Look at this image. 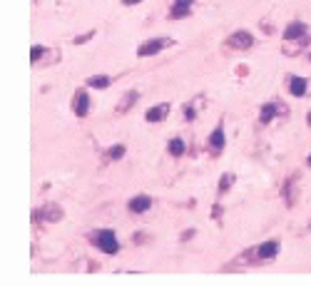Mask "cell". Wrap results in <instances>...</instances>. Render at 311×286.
Here are the masks:
<instances>
[{"label":"cell","instance_id":"obj_24","mask_svg":"<svg viewBox=\"0 0 311 286\" xmlns=\"http://www.w3.org/2000/svg\"><path fill=\"white\" fill-rule=\"evenodd\" d=\"M306 119H309V125H311V112H309V117H306Z\"/></svg>","mask_w":311,"mask_h":286},{"label":"cell","instance_id":"obj_2","mask_svg":"<svg viewBox=\"0 0 311 286\" xmlns=\"http://www.w3.org/2000/svg\"><path fill=\"white\" fill-rule=\"evenodd\" d=\"M95 244H97V247H100L105 254H117V249H120L117 236H114V231H112V229H102V231H97Z\"/></svg>","mask_w":311,"mask_h":286},{"label":"cell","instance_id":"obj_5","mask_svg":"<svg viewBox=\"0 0 311 286\" xmlns=\"http://www.w3.org/2000/svg\"><path fill=\"white\" fill-rule=\"evenodd\" d=\"M127 207H130V212H132V214H144V212L152 207V199H149L147 194H137V197H132V199H130Z\"/></svg>","mask_w":311,"mask_h":286},{"label":"cell","instance_id":"obj_18","mask_svg":"<svg viewBox=\"0 0 311 286\" xmlns=\"http://www.w3.org/2000/svg\"><path fill=\"white\" fill-rule=\"evenodd\" d=\"M37 217H48V219H53V222H55V219H60V209H57V207H45V209H43L40 214H37Z\"/></svg>","mask_w":311,"mask_h":286},{"label":"cell","instance_id":"obj_17","mask_svg":"<svg viewBox=\"0 0 311 286\" xmlns=\"http://www.w3.org/2000/svg\"><path fill=\"white\" fill-rule=\"evenodd\" d=\"M122 154H125V144H114V147L107 149V157H110V159H120Z\"/></svg>","mask_w":311,"mask_h":286},{"label":"cell","instance_id":"obj_4","mask_svg":"<svg viewBox=\"0 0 311 286\" xmlns=\"http://www.w3.org/2000/svg\"><path fill=\"white\" fill-rule=\"evenodd\" d=\"M72 110H75V114H77V117H85V114H87V110H90V97H87V92H85V90H77V92H75Z\"/></svg>","mask_w":311,"mask_h":286},{"label":"cell","instance_id":"obj_12","mask_svg":"<svg viewBox=\"0 0 311 286\" xmlns=\"http://www.w3.org/2000/svg\"><path fill=\"white\" fill-rule=\"evenodd\" d=\"M137 100H140V92L130 90V92H127V95H125V97L120 100V105H117V112H127V110H130V107H132V105H135Z\"/></svg>","mask_w":311,"mask_h":286},{"label":"cell","instance_id":"obj_8","mask_svg":"<svg viewBox=\"0 0 311 286\" xmlns=\"http://www.w3.org/2000/svg\"><path fill=\"white\" fill-rule=\"evenodd\" d=\"M256 254H259V259H274L279 254V244L277 241H266V244H261V247L256 249Z\"/></svg>","mask_w":311,"mask_h":286},{"label":"cell","instance_id":"obj_10","mask_svg":"<svg viewBox=\"0 0 311 286\" xmlns=\"http://www.w3.org/2000/svg\"><path fill=\"white\" fill-rule=\"evenodd\" d=\"M289 92H291L294 97H304V95H306V80H304V77H291Z\"/></svg>","mask_w":311,"mask_h":286},{"label":"cell","instance_id":"obj_19","mask_svg":"<svg viewBox=\"0 0 311 286\" xmlns=\"http://www.w3.org/2000/svg\"><path fill=\"white\" fill-rule=\"evenodd\" d=\"M231 184H234V174H224V177L219 179V192L224 194V192H226Z\"/></svg>","mask_w":311,"mask_h":286},{"label":"cell","instance_id":"obj_21","mask_svg":"<svg viewBox=\"0 0 311 286\" xmlns=\"http://www.w3.org/2000/svg\"><path fill=\"white\" fill-rule=\"evenodd\" d=\"M95 32H87V35H83V37H75V45H83V43H87V40L92 37Z\"/></svg>","mask_w":311,"mask_h":286},{"label":"cell","instance_id":"obj_11","mask_svg":"<svg viewBox=\"0 0 311 286\" xmlns=\"http://www.w3.org/2000/svg\"><path fill=\"white\" fill-rule=\"evenodd\" d=\"M209 147H212L214 152H222V149H224V130H222V127H217V130L209 135Z\"/></svg>","mask_w":311,"mask_h":286},{"label":"cell","instance_id":"obj_16","mask_svg":"<svg viewBox=\"0 0 311 286\" xmlns=\"http://www.w3.org/2000/svg\"><path fill=\"white\" fill-rule=\"evenodd\" d=\"M294 182H296V177H291V179L284 184V189H282V194L286 197V204H289V207L294 204V194H291V189H294Z\"/></svg>","mask_w":311,"mask_h":286},{"label":"cell","instance_id":"obj_23","mask_svg":"<svg viewBox=\"0 0 311 286\" xmlns=\"http://www.w3.org/2000/svg\"><path fill=\"white\" fill-rule=\"evenodd\" d=\"M125 5H137V3H142V0H122Z\"/></svg>","mask_w":311,"mask_h":286},{"label":"cell","instance_id":"obj_7","mask_svg":"<svg viewBox=\"0 0 311 286\" xmlns=\"http://www.w3.org/2000/svg\"><path fill=\"white\" fill-rule=\"evenodd\" d=\"M167 112H170V105L167 102H162V105H154L144 117H147V122H162L165 117H167Z\"/></svg>","mask_w":311,"mask_h":286},{"label":"cell","instance_id":"obj_1","mask_svg":"<svg viewBox=\"0 0 311 286\" xmlns=\"http://www.w3.org/2000/svg\"><path fill=\"white\" fill-rule=\"evenodd\" d=\"M170 45H172L170 37H152V40H147V43H142V45L137 48V55H140V57H149V55H157L160 50H165V48H170Z\"/></svg>","mask_w":311,"mask_h":286},{"label":"cell","instance_id":"obj_22","mask_svg":"<svg viewBox=\"0 0 311 286\" xmlns=\"http://www.w3.org/2000/svg\"><path fill=\"white\" fill-rule=\"evenodd\" d=\"M184 117H187V119H194V107H187V110H184Z\"/></svg>","mask_w":311,"mask_h":286},{"label":"cell","instance_id":"obj_20","mask_svg":"<svg viewBox=\"0 0 311 286\" xmlns=\"http://www.w3.org/2000/svg\"><path fill=\"white\" fill-rule=\"evenodd\" d=\"M43 53H45V48H43V45H32V50H30L32 62H35V60H40V57H43Z\"/></svg>","mask_w":311,"mask_h":286},{"label":"cell","instance_id":"obj_25","mask_svg":"<svg viewBox=\"0 0 311 286\" xmlns=\"http://www.w3.org/2000/svg\"><path fill=\"white\" fill-rule=\"evenodd\" d=\"M309 167H311V157H309Z\"/></svg>","mask_w":311,"mask_h":286},{"label":"cell","instance_id":"obj_13","mask_svg":"<svg viewBox=\"0 0 311 286\" xmlns=\"http://www.w3.org/2000/svg\"><path fill=\"white\" fill-rule=\"evenodd\" d=\"M277 114V105L274 102H269V105H264L261 107V114H259V119L264 122V125H266V122H271V117H274Z\"/></svg>","mask_w":311,"mask_h":286},{"label":"cell","instance_id":"obj_9","mask_svg":"<svg viewBox=\"0 0 311 286\" xmlns=\"http://www.w3.org/2000/svg\"><path fill=\"white\" fill-rule=\"evenodd\" d=\"M304 35H306V25L299 23V20L291 23V25L284 30V37H286V40H299V37H304Z\"/></svg>","mask_w":311,"mask_h":286},{"label":"cell","instance_id":"obj_6","mask_svg":"<svg viewBox=\"0 0 311 286\" xmlns=\"http://www.w3.org/2000/svg\"><path fill=\"white\" fill-rule=\"evenodd\" d=\"M194 3V0H174V5L170 10V18L172 20H179V18H187L189 15V5Z\"/></svg>","mask_w":311,"mask_h":286},{"label":"cell","instance_id":"obj_3","mask_svg":"<svg viewBox=\"0 0 311 286\" xmlns=\"http://www.w3.org/2000/svg\"><path fill=\"white\" fill-rule=\"evenodd\" d=\"M226 45L229 48H237V50H249L254 45V35L247 32V30H239V32H234V35L226 40Z\"/></svg>","mask_w":311,"mask_h":286},{"label":"cell","instance_id":"obj_14","mask_svg":"<svg viewBox=\"0 0 311 286\" xmlns=\"http://www.w3.org/2000/svg\"><path fill=\"white\" fill-rule=\"evenodd\" d=\"M184 149H187V147H184V140L174 137V140L170 142V154H172V157H182V154H184Z\"/></svg>","mask_w":311,"mask_h":286},{"label":"cell","instance_id":"obj_15","mask_svg":"<svg viewBox=\"0 0 311 286\" xmlns=\"http://www.w3.org/2000/svg\"><path fill=\"white\" fill-rule=\"evenodd\" d=\"M90 87H97V90H105V87H110V77L107 75H100V77H90V83H87Z\"/></svg>","mask_w":311,"mask_h":286}]
</instances>
